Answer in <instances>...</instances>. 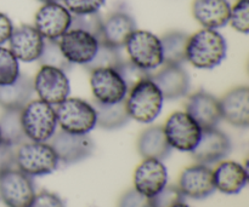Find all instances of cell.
I'll use <instances>...</instances> for the list:
<instances>
[{"label":"cell","instance_id":"74e56055","mask_svg":"<svg viewBox=\"0 0 249 207\" xmlns=\"http://www.w3.org/2000/svg\"><path fill=\"white\" fill-rule=\"evenodd\" d=\"M16 167V150L14 147L0 143V176L9 170Z\"/></svg>","mask_w":249,"mask_h":207},{"label":"cell","instance_id":"484cf974","mask_svg":"<svg viewBox=\"0 0 249 207\" xmlns=\"http://www.w3.org/2000/svg\"><path fill=\"white\" fill-rule=\"evenodd\" d=\"M91 104L96 111V125L104 130H118L130 120L125 107V99L112 104H104L94 101Z\"/></svg>","mask_w":249,"mask_h":207},{"label":"cell","instance_id":"d6986e66","mask_svg":"<svg viewBox=\"0 0 249 207\" xmlns=\"http://www.w3.org/2000/svg\"><path fill=\"white\" fill-rule=\"evenodd\" d=\"M186 113L196 121L202 130L218 126L221 119L220 102L213 95L206 91L192 94L186 102Z\"/></svg>","mask_w":249,"mask_h":207},{"label":"cell","instance_id":"d590c367","mask_svg":"<svg viewBox=\"0 0 249 207\" xmlns=\"http://www.w3.org/2000/svg\"><path fill=\"white\" fill-rule=\"evenodd\" d=\"M72 15L95 14L101 10L106 0H61Z\"/></svg>","mask_w":249,"mask_h":207},{"label":"cell","instance_id":"44dd1931","mask_svg":"<svg viewBox=\"0 0 249 207\" xmlns=\"http://www.w3.org/2000/svg\"><path fill=\"white\" fill-rule=\"evenodd\" d=\"M135 29L136 22L130 14L125 11L112 12L102 19L100 41H104L116 48H122Z\"/></svg>","mask_w":249,"mask_h":207},{"label":"cell","instance_id":"8992f818","mask_svg":"<svg viewBox=\"0 0 249 207\" xmlns=\"http://www.w3.org/2000/svg\"><path fill=\"white\" fill-rule=\"evenodd\" d=\"M124 48L129 60L143 70L153 73V70H157L163 65L160 39L151 32L135 29L128 38Z\"/></svg>","mask_w":249,"mask_h":207},{"label":"cell","instance_id":"7c38bea8","mask_svg":"<svg viewBox=\"0 0 249 207\" xmlns=\"http://www.w3.org/2000/svg\"><path fill=\"white\" fill-rule=\"evenodd\" d=\"M72 23V14L60 2H49L36 11L34 27L45 40H58Z\"/></svg>","mask_w":249,"mask_h":207},{"label":"cell","instance_id":"5bb4252c","mask_svg":"<svg viewBox=\"0 0 249 207\" xmlns=\"http://www.w3.org/2000/svg\"><path fill=\"white\" fill-rule=\"evenodd\" d=\"M231 152V141L218 127L202 130L201 138L191 152L197 164L212 165L225 159Z\"/></svg>","mask_w":249,"mask_h":207},{"label":"cell","instance_id":"ffe728a7","mask_svg":"<svg viewBox=\"0 0 249 207\" xmlns=\"http://www.w3.org/2000/svg\"><path fill=\"white\" fill-rule=\"evenodd\" d=\"M220 102L221 119L230 125L247 128L249 125V89L237 86L224 95Z\"/></svg>","mask_w":249,"mask_h":207},{"label":"cell","instance_id":"60d3db41","mask_svg":"<svg viewBox=\"0 0 249 207\" xmlns=\"http://www.w3.org/2000/svg\"><path fill=\"white\" fill-rule=\"evenodd\" d=\"M38 1L43 2V4H49V2H60L61 0H38Z\"/></svg>","mask_w":249,"mask_h":207},{"label":"cell","instance_id":"3957f363","mask_svg":"<svg viewBox=\"0 0 249 207\" xmlns=\"http://www.w3.org/2000/svg\"><path fill=\"white\" fill-rule=\"evenodd\" d=\"M21 120L27 138L33 142H48L57 128L53 106L39 98L32 99L21 109Z\"/></svg>","mask_w":249,"mask_h":207},{"label":"cell","instance_id":"603a6c76","mask_svg":"<svg viewBox=\"0 0 249 207\" xmlns=\"http://www.w3.org/2000/svg\"><path fill=\"white\" fill-rule=\"evenodd\" d=\"M215 191L228 195L238 194L248 182V170L236 161H223L213 171Z\"/></svg>","mask_w":249,"mask_h":207},{"label":"cell","instance_id":"52a82bcc","mask_svg":"<svg viewBox=\"0 0 249 207\" xmlns=\"http://www.w3.org/2000/svg\"><path fill=\"white\" fill-rule=\"evenodd\" d=\"M163 131L172 149L180 152L191 153L202 135V128L186 111L173 113L165 121Z\"/></svg>","mask_w":249,"mask_h":207},{"label":"cell","instance_id":"cb8c5ba5","mask_svg":"<svg viewBox=\"0 0 249 207\" xmlns=\"http://www.w3.org/2000/svg\"><path fill=\"white\" fill-rule=\"evenodd\" d=\"M138 152L143 159L163 161L172 153V147L165 138L163 126L153 125L145 128L138 140Z\"/></svg>","mask_w":249,"mask_h":207},{"label":"cell","instance_id":"e575fe53","mask_svg":"<svg viewBox=\"0 0 249 207\" xmlns=\"http://www.w3.org/2000/svg\"><path fill=\"white\" fill-rule=\"evenodd\" d=\"M185 196L180 191L178 186H165L160 191H158L151 199L152 207H173L177 204L182 203Z\"/></svg>","mask_w":249,"mask_h":207},{"label":"cell","instance_id":"6da1fadb","mask_svg":"<svg viewBox=\"0 0 249 207\" xmlns=\"http://www.w3.org/2000/svg\"><path fill=\"white\" fill-rule=\"evenodd\" d=\"M228 44L225 38L214 29H201L189 36L186 61L197 69L209 70L225 60Z\"/></svg>","mask_w":249,"mask_h":207},{"label":"cell","instance_id":"2e32d148","mask_svg":"<svg viewBox=\"0 0 249 207\" xmlns=\"http://www.w3.org/2000/svg\"><path fill=\"white\" fill-rule=\"evenodd\" d=\"M151 80L162 92L163 98L175 101L189 94L191 80L182 65L163 64L157 72L151 73Z\"/></svg>","mask_w":249,"mask_h":207},{"label":"cell","instance_id":"83f0119b","mask_svg":"<svg viewBox=\"0 0 249 207\" xmlns=\"http://www.w3.org/2000/svg\"><path fill=\"white\" fill-rule=\"evenodd\" d=\"M0 135L2 143H6L14 148L28 141L22 126L21 111L6 109L2 111L0 115Z\"/></svg>","mask_w":249,"mask_h":207},{"label":"cell","instance_id":"1f68e13d","mask_svg":"<svg viewBox=\"0 0 249 207\" xmlns=\"http://www.w3.org/2000/svg\"><path fill=\"white\" fill-rule=\"evenodd\" d=\"M114 69L118 72V74L121 75V78L123 79L124 84L128 87V91L131 87L135 86L136 84L142 81V80L151 78L150 72L143 70L142 68L138 67V65L134 64L130 60H122Z\"/></svg>","mask_w":249,"mask_h":207},{"label":"cell","instance_id":"30bf717a","mask_svg":"<svg viewBox=\"0 0 249 207\" xmlns=\"http://www.w3.org/2000/svg\"><path fill=\"white\" fill-rule=\"evenodd\" d=\"M50 141L58 161L65 165L83 161L94 152V142L89 135H78L61 130L56 131Z\"/></svg>","mask_w":249,"mask_h":207},{"label":"cell","instance_id":"7402d4cb","mask_svg":"<svg viewBox=\"0 0 249 207\" xmlns=\"http://www.w3.org/2000/svg\"><path fill=\"white\" fill-rule=\"evenodd\" d=\"M231 4L229 0H194L192 15L206 29L223 28L229 23Z\"/></svg>","mask_w":249,"mask_h":207},{"label":"cell","instance_id":"7bdbcfd3","mask_svg":"<svg viewBox=\"0 0 249 207\" xmlns=\"http://www.w3.org/2000/svg\"><path fill=\"white\" fill-rule=\"evenodd\" d=\"M0 143H1V135H0Z\"/></svg>","mask_w":249,"mask_h":207},{"label":"cell","instance_id":"8d00e7d4","mask_svg":"<svg viewBox=\"0 0 249 207\" xmlns=\"http://www.w3.org/2000/svg\"><path fill=\"white\" fill-rule=\"evenodd\" d=\"M118 207H152L151 199L142 195L135 189H129L119 199Z\"/></svg>","mask_w":249,"mask_h":207},{"label":"cell","instance_id":"f1b7e54d","mask_svg":"<svg viewBox=\"0 0 249 207\" xmlns=\"http://www.w3.org/2000/svg\"><path fill=\"white\" fill-rule=\"evenodd\" d=\"M121 61L122 57L121 53H119V48H113V46L108 45L104 41H100L99 48H97V51L92 60L83 67L88 72L100 69V68H116Z\"/></svg>","mask_w":249,"mask_h":207},{"label":"cell","instance_id":"277c9868","mask_svg":"<svg viewBox=\"0 0 249 207\" xmlns=\"http://www.w3.org/2000/svg\"><path fill=\"white\" fill-rule=\"evenodd\" d=\"M58 158L48 142L27 141L17 147L16 167L29 177L50 175L57 169Z\"/></svg>","mask_w":249,"mask_h":207},{"label":"cell","instance_id":"d6a6232c","mask_svg":"<svg viewBox=\"0 0 249 207\" xmlns=\"http://www.w3.org/2000/svg\"><path fill=\"white\" fill-rule=\"evenodd\" d=\"M102 17L100 12L87 15H72V23L71 28L82 29L96 36L97 39H101V29H102Z\"/></svg>","mask_w":249,"mask_h":207},{"label":"cell","instance_id":"d4e9b609","mask_svg":"<svg viewBox=\"0 0 249 207\" xmlns=\"http://www.w3.org/2000/svg\"><path fill=\"white\" fill-rule=\"evenodd\" d=\"M34 95L33 79L28 75H19L16 81L0 86V107L6 109L21 111L32 101Z\"/></svg>","mask_w":249,"mask_h":207},{"label":"cell","instance_id":"9c48e42d","mask_svg":"<svg viewBox=\"0 0 249 207\" xmlns=\"http://www.w3.org/2000/svg\"><path fill=\"white\" fill-rule=\"evenodd\" d=\"M34 196L33 179L17 167L0 176V199L7 207H29Z\"/></svg>","mask_w":249,"mask_h":207},{"label":"cell","instance_id":"4316f807","mask_svg":"<svg viewBox=\"0 0 249 207\" xmlns=\"http://www.w3.org/2000/svg\"><path fill=\"white\" fill-rule=\"evenodd\" d=\"M189 34L180 31L168 32L160 39L163 64L182 65L186 62V46Z\"/></svg>","mask_w":249,"mask_h":207},{"label":"cell","instance_id":"5b68a950","mask_svg":"<svg viewBox=\"0 0 249 207\" xmlns=\"http://www.w3.org/2000/svg\"><path fill=\"white\" fill-rule=\"evenodd\" d=\"M57 126L70 133L88 135L96 126L94 106L82 98L68 97L55 108Z\"/></svg>","mask_w":249,"mask_h":207},{"label":"cell","instance_id":"ac0fdd59","mask_svg":"<svg viewBox=\"0 0 249 207\" xmlns=\"http://www.w3.org/2000/svg\"><path fill=\"white\" fill-rule=\"evenodd\" d=\"M168 183V171L160 160L143 159L134 172V189L152 198Z\"/></svg>","mask_w":249,"mask_h":207},{"label":"cell","instance_id":"4dcf8cb0","mask_svg":"<svg viewBox=\"0 0 249 207\" xmlns=\"http://www.w3.org/2000/svg\"><path fill=\"white\" fill-rule=\"evenodd\" d=\"M38 61L41 65H50V67L65 70V72L70 69L72 65L63 56L58 40H45Z\"/></svg>","mask_w":249,"mask_h":207},{"label":"cell","instance_id":"836d02e7","mask_svg":"<svg viewBox=\"0 0 249 207\" xmlns=\"http://www.w3.org/2000/svg\"><path fill=\"white\" fill-rule=\"evenodd\" d=\"M229 23L238 33L248 34L249 32V0H237L231 6Z\"/></svg>","mask_w":249,"mask_h":207},{"label":"cell","instance_id":"ab89813d","mask_svg":"<svg viewBox=\"0 0 249 207\" xmlns=\"http://www.w3.org/2000/svg\"><path fill=\"white\" fill-rule=\"evenodd\" d=\"M14 28V23L10 19V17L4 12H0V46L9 41Z\"/></svg>","mask_w":249,"mask_h":207},{"label":"cell","instance_id":"ba28073f","mask_svg":"<svg viewBox=\"0 0 249 207\" xmlns=\"http://www.w3.org/2000/svg\"><path fill=\"white\" fill-rule=\"evenodd\" d=\"M34 92L39 99L57 106L70 97L71 84L65 70L50 65H41L33 79Z\"/></svg>","mask_w":249,"mask_h":207},{"label":"cell","instance_id":"8fae6325","mask_svg":"<svg viewBox=\"0 0 249 207\" xmlns=\"http://www.w3.org/2000/svg\"><path fill=\"white\" fill-rule=\"evenodd\" d=\"M90 87L95 101L104 104L118 103L128 95V87L114 68H100L90 72Z\"/></svg>","mask_w":249,"mask_h":207},{"label":"cell","instance_id":"e0dca14e","mask_svg":"<svg viewBox=\"0 0 249 207\" xmlns=\"http://www.w3.org/2000/svg\"><path fill=\"white\" fill-rule=\"evenodd\" d=\"M10 51L21 62H36L40 57L45 39L34 26L22 24L14 28L9 39Z\"/></svg>","mask_w":249,"mask_h":207},{"label":"cell","instance_id":"7a4b0ae2","mask_svg":"<svg viewBox=\"0 0 249 207\" xmlns=\"http://www.w3.org/2000/svg\"><path fill=\"white\" fill-rule=\"evenodd\" d=\"M163 103L162 92L151 78L131 87L125 98V107L130 119L142 124L155 121L162 111Z\"/></svg>","mask_w":249,"mask_h":207},{"label":"cell","instance_id":"b9f144b4","mask_svg":"<svg viewBox=\"0 0 249 207\" xmlns=\"http://www.w3.org/2000/svg\"><path fill=\"white\" fill-rule=\"evenodd\" d=\"M173 207H190L189 205H187V204H185L184 201H182V203H179V204H177V205H174Z\"/></svg>","mask_w":249,"mask_h":207},{"label":"cell","instance_id":"f546056e","mask_svg":"<svg viewBox=\"0 0 249 207\" xmlns=\"http://www.w3.org/2000/svg\"><path fill=\"white\" fill-rule=\"evenodd\" d=\"M18 62L10 48L0 46V86L12 84L21 75Z\"/></svg>","mask_w":249,"mask_h":207},{"label":"cell","instance_id":"4fadbf2b","mask_svg":"<svg viewBox=\"0 0 249 207\" xmlns=\"http://www.w3.org/2000/svg\"><path fill=\"white\" fill-rule=\"evenodd\" d=\"M99 39L82 29L70 28L60 39L61 51L71 64L85 65L92 60L99 48Z\"/></svg>","mask_w":249,"mask_h":207},{"label":"cell","instance_id":"9a60e30c","mask_svg":"<svg viewBox=\"0 0 249 207\" xmlns=\"http://www.w3.org/2000/svg\"><path fill=\"white\" fill-rule=\"evenodd\" d=\"M180 191L187 198L202 200L215 191L213 170L208 165L196 164L186 167L179 178Z\"/></svg>","mask_w":249,"mask_h":207},{"label":"cell","instance_id":"f35d334b","mask_svg":"<svg viewBox=\"0 0 249 207\" xmlns=\"http://www.w3.org/2000/svg\"><path fill=\"white\" fill-rule=\"evenodd\" d=\"M29 207H65L61 198L50 191H41L36 194Z\"/></svg>","mask_w":249,"mask_h":207}]
</instances>
